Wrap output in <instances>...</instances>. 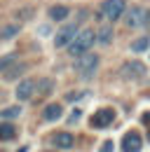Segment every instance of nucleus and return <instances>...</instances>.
<instances>
[{
	"instance_id": "7",
	"label": "nucleus",
	"mask_w": 150,
	"mask_h": 152,
	"mask_svg": "<svg viewBox=\"0 0 150 152\" xmlns=\"http://www.w3.org/2000/svg\"><path fill=\"white\" fill-rule=\"evenodd\" d=\"M17 98L19 101H28V98H33L35 94V80H31V77H26V80H21L17 84Z\"/></svg>"
},
{
	"instance_id": "12",
	"label": "nucleus",
	"mask_w": 150,
	"mask_h": 152,
	"mask_svg": "<svg viewBox=\"0 0 150 152\" xmlns=\"http://www.w3.org/2000/svg\"><path fill=\"white\" fill-rule=\"evenodd\" d=\"M26 68H28L26 63H12V66H10V68H7L5 73H2V77L12 82V80H17V77H21V75H24V73H26Z\"/></svg>"
},
{
	"instance_id": "21",
	"label": "nucleus",
	"mask_w": 150,
	"mask_h": 152,
	"mask_svg": "<svg viewBox=\"0 0 150 152\" xmlns=\"http://www.w3.org/2000/svg\"><path fill=\"white\" fill-rule=\"evenodd\" d=\"M31 17H33V10H31V7H26V10H19V12H17V19H19V21L31 19Z\"/></svg>"
},
{
	"instance_id": "14",
	"label": "nucleus",
	"mask_w": 150,
	"mask_h": 152,
	"mask_svg": "<svg viewBox=\"0 0 150 152\" xmlns=\"http://www.w3.org/2000/svg\"><path fill=\"white\" fill-rule=\"evenodd\" d=\"M19 23H5L2 28H0V40H12L14 35H19Z\"/></svg>"
},
{
	"instance_id": "1",
	"label": "nucleus",
	"mask_w": 150,
	"mask_h": 152,
	"mask_svg": "<svg viewBox=\"0 0 150 152\" xmlns=\"http://www.w3.org/2000/svg\"><path fill=\"white\" fill-rule=\"evenodd\" d=\"M94 42H96L94 31H92V28H85V31H77V33H75V38L71 40L66 47H68L71 56H80V54H85V52L92 47Z\"/></svg>"
},
{
	"instance_id": "6",
	"label": "nucleus",
	"mask_w": 150,
	"mask_h": 152,
	"mask_svg": "<svg viewBox=\"0 0 150 152\" xmlns=\"http://www.w3.org/2000/svg\"><path fill=\"white\" fill-rule=\"evenodd\" d=\"M112 119H115V110L112 108H101L99 113H94V117L89 119V124H92L94 129H106V126H110Z\"/></svg>"
},
{
	"instance_id": "23",
	"label": "nucleus",
	"mask_w": 150,
	"mask_h": 152,
	"mask_svg": "<svg viewBox=\"0 0 150 152\" xmlns=\"http://www.w3.org/2000/svg\"><path fill=\"white\" fill-rule=\"evenodd\" d=\"M112 150H115V143H112V140H106V143L101 145V152H112Z\"/></svg>"
},
{
	"instance_id": "18",
	"label": "nucleus",
	"mask_w": 150,
	"mask_h": 152,
	"mask_svg": "<svg viewBox=\"0 0 150 152\" xmlns=\"http://www.w3.org/2000/svg\"><path fill=\"white\" fill-rule=\"evenodd\" d=\"M148 47H150V38H146V35L131 42V52H143V49H148Z\"/></svg>"
},
{
	"instance_id": "28",
	"label": "nucleus",
	"mask_w": 150,
	"mask_h": 152,
	"mask_svg": "<svg viewBox=\"0 0 150 152\" xmlns=\"http://www.w3.org/2000/svg\"><path fill=\"white\" fill-rule=\"evenodd\" d=\"M148 140H150V131H148Z\"/></svg>"
},
{
	"instance_id": "2",
	"label": "nucleus",
	"mask_w": 150,
	"mask_h": 152,
	"mask_svg": "<svg viewBox=\"0 0 150 152\" xmlns=\"http://www.w3.org/2000/svg\"><path fill=\"white\" fill-rule=\"evenodd\" d=\"M96 68H99V56L96 54H80L77 61H75V70H77V75L82 77V80H89V77L96 73Z\"/></svg>"
},
{
	"instance_id": "20",
	"label": "nucleus",
	"mask_w": 150,
	"mask_h": 152,
	"mask_svg": "<svg viewBox=\"0 0 150 152\" xmlns=\"http://www.w3.org/2000/svg\"><path fill=\"white\" fill-rule=\"evenodd\" d=\"M12 63H17V54H7V56H2V58H0V73H5Z\"/></svg>"
},
{
	"instance_id": "26",
	"label": "nucleus",
	"mask_w": 150,
	"mask_h": 152,
	"mask_svg": "<svg viewBox=\"0 0 150 152\" xmlns=\"http://www.w3.org/2000/svg\"><path fill=\"white\" fill-rule=\"evenodd\" d=\"M143 122H146V124H150V113H146V115H143Z\"/></svg>"
},
{
	"instance_id": "13",
	"label": "nucleus",
	"mask_w": 150,
	"mask_h": 152,
	"mask_svg": "<svg viewBox=\"0 0 150 152\" xmlns=\"http://www.w3.org/2000/svg\"><path fill=\"white\" fill-rule=\"evenodd\" d=\"M94 35H96V42H99V45H110L115 33H112V26H101Z\"/></svg>"
},
{
	"instance_id": "27",
	"label": "nucleus",
	"mask_w": 150,
	"mask_h": 152,
	"mask_svg": "<svg viewBox=\"0 0 150 152\" xmlns=\"http://www.w3.org/2000/svg\"><path fill=\"white\" fill-rule=\"evenodd\" d=\"M19 152H28V148H21V150H19Z\"/></svg>"
},
{
	"instance_id": "10",
	"label": "nucleus",
	"mask_w": 150,
	"mask_h": 152,
	"mask_svg": "<svg viewBox=\"0 0 150 152\" xmlns=\"http://www.w3.org/2000/svg\"><path fill=\"white\" fill-rule=\"evenodd\" d=\"M54 145H56V148H61V150H71V148L75 145L73 133H68V131L56 133V136H54Z\"/></svg>"
},
{
	"instance_id": "24",
	"label": "nucleus",
	"mask_w": 150,
	"mask_h": 152,
	"mask_svg": "<svg viewBox=\"0 0 150 152\" xmlns=\"http://www.w3.org/2000/svg\"><path fill=\"white\" fill-rule=\"evenodd\" d=\"M143 26H148V28H150V12L143 14Z\"/></svg>"
},
{
	"instance_id": "22",
	"label": "nucleus",
	"mask_w": 150,
	"mask_h": 152,
	"mask_svg": "<svg viewBox=\"0 0 150 152\" xmlns=\"http://www.w3.org/2000/svg\"><path fill=\"white\" fill-rule=\"evenodd\" d=\"M87 94H82V91H71V94H66V101H77V98H85Z\"/></svg>"
},
{
	"instance_id": "3",
	"label": "nucleus",
	"mask_w": 150,
	"mask_h": 152,
	"mask_svg": "<svg viewBox=\"0 0 150 152\" xmlns=\"http://www.w3.org/2000/svg\"><path fill=\"white\" fill-rule=\"evenodd\" d=\"M124 7H127L124 0H103L101 2V14L108 21H117L124 14Z\"/></svg>"
},
{
	"instance_id": "4",
	"label": "nucleus",
	"mask_w": 150,
	"mask_h": 152,
	"mask_svg": "<svg viewBox=\"0 0 150 152\" xmlns=\"http://www.w3.org/2000/svg\"><path fill=\"white\" fill-rule=\"evenodd\" d=\"M146 66L141 63V61H136V58H131L127 61L122 68H120V75L124 77V80H141V77H146Z\"/></svg>"
},
{
	"instance_id": "16",
	"label": "nucleus",
	"mask_w": 150,
	"mask_h": 152,
	"mask_svg": "<svg viewBox=\"0 0 150 152\" xmlns=\"http://www.w3.org/2000/svg\"><path fill=\"white\" fill-rule=\"evenodd\" d=\"M52 87H54V82H52L49 77H42L40 82H35V91H38V96H47L49 91H52Z\"/></svg>"
},
{
	"instance_id": "8",
	"label": "nucleus",
	"mask_w": 150,
	"mask_h": 152,
	"mask_svg": "<svg viewBox=\"0 0 150 152\" xmlns=\"http://www.w3.org/2000/svg\"><path fill=\"white\" fill-rule=\"evenodd\" d=\"M141 136L136 131H129L124 133V138H122V152H141Z\"/></svg>"
},
{
	"instance_id": "11",
	"label": "nucleus",
	"mask_w": 150,
	"mask_h": 152,
	"mask_svg": "<svg viewBox=\"0 0 150 152\" xmlns=\"http://www.w3.org/2000/svg\"><path fill=\"white\" fill-rule=\"evenodd\" d=\"M61 115H63V108H61L59 103H49V105L42 110V117H45L47 122H56V119H61Z\"/></svg>"
},
{
	"instance_id": "25",
	"label": "nucleus",
	"mask_w": 150,
	"mask_h": 152,
	"mask_svg": "<svg viewBox=\"0 0 150 152\" xmlns=\"http://www.w3.org/2000/svg\"><path fill=\"white\" fill-rule=\"evenodd\" d=\"M77 119H80V110H75V113L71 115V122H77Z\"/></svg>"
},
{
	"instance_id": "5",
	"label": "nucleus",
	"mask_w": 150,
	"mask_h": 152,
	"mask_svg": "<svg viewBox=\"0 0 150 152\" xmlns=\"http://www.w3.org/2000/svg\"><path fill=\"white\" fill-rule=\"evenodd\" d=\"M75 33H77V21H71V23H66L63 28H59L56 35H54V47H56V49L66 47V45L75 38Z\"/></svg>"
},
{
	"instance_id": "17",
	"label": "nucleus",
	"mask_w": 150,
	"mask_h": 152,
	"mask_svg": "<svg viewBox=\"0 0 150 152\" xmlns=\"http://www.w3.org/2000/svg\"><path fill=\"white\" fill-rule=\"evenodd\" d=\"M68 12H71L68 7H52V10H49V19L52 21H63L68 17Z\"/></svg>"
},
{
	"instance_id": "15",
	"label": "nucleus",
	"mask_w": 150,
	"mask_h": 152,
	"mask_svg": "<svg viewBox=\"0 0 150 152\" xmlns=\"http://www.w3.org/2000/svg\"><path fill=\"white\" fill-rule=\"evenodd\" d=\"M14 136H17L14 124H10V122H2L0 124V140H12Z\"/></svg>"
},
{
	"instance_id": "9",
	"label": "nucleus",
	"mask_w": 150,
	"mask_h": 152,
	"mask_svg": "<svg viewBox=\"0 0 150 152\" xmlns=\"http://www.w3.org/2000/svg\"><path fill=\"white\" fill-rule=\"evenodd\" d=\"M143 14H146V10H141V7H131L129 12L124 14V23H127L129 28H138V26H143Z\"/></svg>"
},
{
	"instance_id": "19",
	"label": "nucleus",
	"mask_w": 150,
	"mask_h": 152,
	"mask_svg": "<svg viewBox=\"0 0 150 152\" xmlns=\"http://www.w3.org/2000/svg\"><path fill=\"white\" fill-rule=\"evenodd\" d=\"M19 115H21V108H19V105H12V108H5V110L0 113V117H2V119H14Z\"/></svg>"
}]
</instances>
